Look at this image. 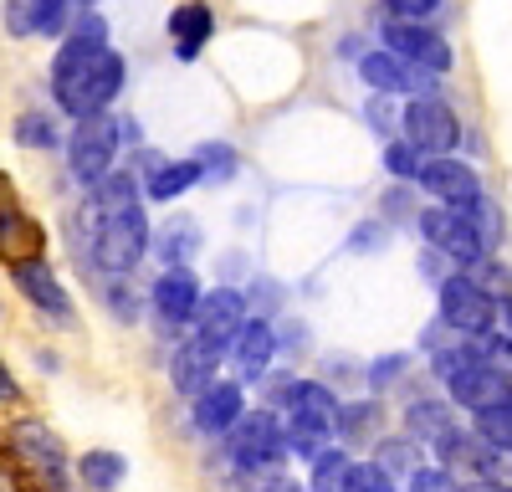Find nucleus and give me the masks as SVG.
<instances>
[{
    "label": "nucleus",
    "instance_id": "1",
    "mask_svg": "<svg viewBox=\"0 0 512 492\" xmlns=\"http://www.w3.org/2000/svg\"><path fill=\"white\" fill-rule=\"evenodd\" d=\"M231 457L241 492H277L282 487V457H287V431L277 426L272 410H256L231 426Z\"/></svg>",
    "mask_w": 512,
    "mask_h": 492
},
{
    "label": "nucleus",
    "instance_id": "2",
    "mask_svg": "<svg viewBox=\"0 0 512 492\" xmlns=\"http://www.w3.org/2000/svg\"><path fill=\"white\" fill-rule=\"evenodd\" d=\"M282 395V405H287V451H297V457H323V441L338 431V405L333 400V390L328 385H318V380H297V385H282L277 390Z\"/></svg>",
    "mask_w": 512,
    "mask_h": 492
},
{
    "label": "nucleus",
    "instance_id": "3",
    "mask_svg": "<svg viewBox=\"0 0 512 492\" xmlns=\"http://www.w3.org/2000/svg\"><path fill=\"white\" fill-rule=\"evenodd\" d=\"M52 88H57V108H62V113L93 118V113H103V108L118 98V88H123V57L108 47V52H98L93 62H82V67L52 77Z\"/></svg>",
    "mask_w": 512,
    "mask_h": 492
},
{
    "label": "nucleus",
    "instance_id": "4",
    "mask_svg": "<svg viewBox=\"0 0 512 492\" xmlns=\"http://www.w3.org/2000/svg\"><path fill=\"white\" fill-rule=\"evenodd\" d=\"M415 226H420V236L431 241L441 257H451V262H461V267L487 262V236H482V226H477L472 216H466V211L436 205V211H420V216H415Z\"/></svg>",
    "mask_w": 512,
    "mask_h": 492
},
{
    "label": "nucleus",
    "instance_id": "5",
    "mask_svg": "<svg viewBox=\"0 0 512 492\" xmlns=\"http://www.w3.org/2000/svg\"><path fill=\"white\" fill-rule=\"evenodd\" d=\"M118 123L108 113H93V118H77V129L67 139V170L82 180V185H98L103 175H113V149H118Z\"/></svg>",
    "mask_w": 512,
    "mask_h": 492
},
{
    "label": "nucleus",
    "instance_id": "6",
    "mask_svg": "<svg viewBox=\"0 0 512 492\" xmlns=\"http://www.w3.org/2000/svg\"><path fill=\"white\" fill-rule=\"evenodd\" d=\"M144 246H149L144 211L108 216V221H98V236H93V262H98L108 277H123V272H134V267H139Z\"/></svg>",
    "mask_w": 512,
    "mask_h": 492
},
{
    "label": "nucleus",
    "instance_id": "7",
    "mask_svg": "<svg viewBox=\"0 0 512 492\" xmlns=\"http://www.w3.org/2000/svg\"><path fill=\"white\" fill-rule=\"evenodd\" d=\"M400 123H405V144L415 154H431V159H446L456 149V139H461V123H456V113L441 98H415L400 113Z\"/></svg>",
    "mask_w": 512,
    "mask_h": 492
},
{
    "label": "nucleus",
    "instance_id": "8",
    "mask_svg": "<svg viewBox=\"0 0 512 492\" xmlns=\"http://www.w3.org/2000/svg\"><path fill=\"white\" fill-rule=\"evenodd\" d=\"M497 298L482 293V287L472 282V272H456L441 282V318L456 328V334H492V323H497Z\"/></svg>",
    "mask_w": 512,
    "mask_h": 492
},
{
    "label": "nucleus",
    "instance_id": "9",
    "mask_svg": "<svg viewBox=\"0 0 512 492\" xmlns=\"http://www.w3.org/2000/svg\"><path fill=\"white\" fill-rule=\"evenodd\" d=\"M384 47H390L400 62L431 72V77L451 72V47L441 41V31L420 26V21H390V26H384Z\"/></svg>",
    "mask_w": 512,
    "mask_h": 492
},
{
    "label": "nucleus",
    "instance_id": "10",
    "mask_svg": "<svg viewBox=\"0 0 512 492\" xmlns=\"http://www.w3.org/2000/svg\"><path fill=\"white\" fill-rule=\"evenodd\" d=\"M420 185L431 190L441 205H451V211H466V216H472L477 205L487 200L477 170H472V164H461V159H425V164H420Z\"/></svg>",
    "mask_w": 512,
    "mask_h": 492
},
{
    "label": "nucleus",
    "instance_id": "11",
    "mask_svg": "<svg viewBox=\"0 0 512 492\" xmlns=\"http://www.w3.org/2000/svg\"><path fill=\"white\" fill-rule=\"evenodd\" d=\"M359 77L374 93H431V72H420L410 62H400L395 52H364L359 57Z\"/></svg>",
    "mask_w": 512,
    "mask_h": 492
},
{
    "label": "nucleus",
    "instance_id": "12",
    "mask_svg": "<svg viewBox=\"0 0 512 492\" xmlns=\"http://www.w3.org/2000/svg\"><path fill=\"white\" fill-rule=\"evenodd\" d=\"M11 277H16V287L21 293L47 313L57 328H72V298L62 293V282H57V272L47 267V262H21V267H11Z\"/></svg>",
    "mask_w": 512,
    "mask_h": 492
},
{
    "label": "nucleus",
    "instance_id": "13",
    "mask_svg": "<svg viewBox=\"0 0 512 492\" xmlns=\"http://www.w3.org/2000/svg\"><path fill=\"white\" fill-rule=\"evenodd\" d=\"M195 323H200V334L210 339V344H236V334L246 328V298L236 293V287H216L210 298H200V308H195Z\"/></svg>",
    "mask_w": 512,
    "mask_h": 492
},
{
    "label": "nucleus",
    "instance_id": "14",
    "mask_svg": "<svg viewBox=\"0 0 512 492\" xmlns=\"http://www.w3.org/2000/svg\"><path fill=\"white\" fill-rule=\"evenodd\" d=\"M451 400L461 410H472V416H482V410L512 405V385H507V375H497L492 364H472L466 375L451 380Z\"/></svg>",
    "mask_w": 512,
    "mask_h": 492
},
{
    "label": "nucleus",
    "instance_id": "15",
    "mask_svg": "<svg viewBox=\"0 0 512 492\" xmlns=\"http://www.w3.org/2000/svg\"><path fill=\"white\" fill-rule=\"evenodd\" d=\"M216 364H221V344H210V339L200 334V339H190V344L175 349L169 380H175V390H185V395H200V390L216 385Z\"/></svg>",
    "mask_w": 512,
    "mask_h": 492
},
{
    "label": "nucleus",
    "instance_id": "16",
    "mask_svg": "<svg viewBox=\"0 0 512 492\" xmlns=\"http://www.w3.org/2000/svg\"><path fill=\"white\" fill-rule=\"evenodd\" d=\"M154 308L169 323H190L200 308V282L190 267H164V277L154 282Z\"/></svg>",
    "mask_w": 512,
    "mask_h": 492
},
{
    "label": "nucleus",
    "instance_id": "17",
    "mask_svg": "<svg viewBox=\"0 0 512 492\" xmlns=\"http://www.w3.org/2000/svg\"><path fill=\"white\" fill-rule=\"evenodd\" d=\"M11 451H16L21 462H31L41 477L62 482V441L41 426V421H21V426L11 431Z\"/></svg>",
    "mask_w": 512,
    "mask_h": 492
},
{
    "label": "nucleus",
    "instance_id": "18",
    "mask_svg": "<svg viewBox=\"0 0 512 492\" xmlns=\"http://www.w3.org/2000/svg\"><path fill=\"white\" fill-rule=\"evenodd\" d=\"M41 252H47L41 226L26 221L16 205H0V257H6L11 267H21V262H41Z\"/></svg>",
    "mask_w": 512,
    "mask_h": 492
},
{
    "label": "nucleus",
    "instance_id": "19",
    "mask_svg": "<svg viewBox=\"0 0 512 492\" xmlns=\"http://www.w3.org/2000/svg\"><path fill=\"white\" fill-rule=\"evenodd\" d=\"M72 0H11L6 6V26L11 36H57L67 21Z\"/></svg>",
    "mask_w": 512,
    "mask_h": 492
},
{
    "label": "nucleus",
    "instance_id": "20",
    "mask_svg": "<svg viewBox=\"0 0 512 492\" xmlns=\"http://www.w3.org/2000/svg\"><path fill=\"white\" fill-rule=\"evenodd\" d=\"M241 416H246V410H241V390H236V385H221V380H216L210 390L195 395V426H200L205 436L231 431Z\"/></svg>",
    "mask_w": 512,
    "mask_h": 492
},
{
    "label": "nucleus",
    "instance_id": "21",
    "mask_svg": "<svg viewBox=\"0 0 512 492\" xmlns=\"http://www.w3.org/2000/svg\"><path fill=\"white\" fill-rule=\"evenodd\" d=\"M210 31H216V16H210V6H200V0H190V6H175V16H169V36H175V52L185 62L200 57V47L210 41Z\"/></svg>",
    "mask_w": 512,
    "mask_h": 492
},
{
    "label": "nucleus",
    "instance_id": "22",
    "mask_svg": "<svg viewBox=\"0 0 512 492\" xmlns=\"http://www.w3.org/2000/svg\"><path fill=\"white\" fill-rule=\"evenodd\" d=\"M88 205L98 211V221L139 211V180H134V170H113V175H103V180L93 185V200H88Z\"/></svg>",
    "mask_w": 512,
    "mask_h": 492
},
{
    "label": "nucleus",
    "instance_id": "23",
    "mask_svg": "<svg viewBox=\"0 0 512 492\" xmlns=\"http://www.w3.org/2000/svg\"><path fill=\"white\" fill-rule=\"evenodd\" d=\"M272 354H277V334L256 318V323H246L241 334H236V369H241V380H256L262 369L272 364Z\"/></svg>",
    "mask_w": 512,
    "mask_h": 492
},
{
    "label": "nucleus",
    "instance_id": "24",
    "mask_svg": "<svg viewBox=\"0 0 512 492\" xmlns=\"http://www.w3.org/2000/svg\"><path fill=\"white\" fill-rule=\"evenodd\" d=\"M472 472H477V482H492V487L512 492V451L492 446V441H477L472 446Z\"/></svg>",
    "mask_w": 512,
    "mask_h": 492
},
{
    "label": "nucleus",
    "instance_id": "25",
    "mask_svg": "<svg viewBox=\"0 0 512 492\" xmlns=\"http://www.w3.org/2000/svg\"><path fill=\"white\" fill-rule=\"evenodd\" d=\"M195 180H205L195 159H180V164H159V170L149 175V200H175V195H185Z\"/></svg>",
    "mask_w": 512,
    "mask_h": 492
},
{
    "label": "nucleus",
    "instance_id": "26",
    "mask_svg": "<svg viewBox=\"0 0 512 492\" xmlns=\"http://www.w3.org/2000/svg\"><path fill=\"white\" fill-rule=\"evenodd\" d=\"M77 472H82V482H88V487L113 492V487L128 477V462L118 457V451H88V457L77 462Z\"/></svg>",
    "mask_w": 512,
    "mask_h": 492
},
{
    "label": "nucleus",
    "instance_id": "27",
    "mask_svg": "<svg viewBox=\"0 0 512 492\" xmlns=\"http://www.w3.org/2000/svg\"><path fill=\"white\" fill-rule=\"evenodd\" d=\"M410 431H415L425 446H436L446 431H456V421H451V410H446V405L420 400V405H410Z\"/></svg>",
    "mask_w": 512,
    "mask_h": 492
},
{
    "label": "nucleus",
    "instance_id": "28",
    "mask_svg": "<svg viewBox=\"0 0 512 492\" xmlns=\"http://www.w3.org/2000/svg\"><path fill=\"white\" fill-rule=\"evenodd\" d=\"M349 477H354V462L344 451H323L313 462V492H349Z\"/></svg>",
    "mask_w": 512,
    "mask_h": 492
},
{
    "label": "nucleus",
    "instance_id": "29",
    "mask_svg": "<svg viewBox=\"0 0 512 492\" xmlns=\"http://www.w3.org/2000/svg\"><path fill=\"white\" fill-rule=\"evenodd\" d=\"M200 246V236H195V221H169L164 231H159V257L169 262V267H185V257Z\"/></svg>",
    "mask_w": 512,
    "mask_h": 492
},
{
    "label": "nucleus",
    "instance_id": "30",
    "mask_svg": "<svg viewBox=\"0 0 512 492\" xmlns=\"http://www.w3.org/2000/svg\"><path fill=\"white\" fill-rule=\"evenodd\" d=\"M195 164H200L205 180H231L236 175V149L231 144H200Z\"/></svg>",
    "mask_w": 512,
    "mask_h": 492
},
{
    "label": "nucleus",
    "instance_id": "31",
    "mask_svg": "<svg viewBox=\"0 0 512 492\" xmlns=\"http://www.w3.org/2000/svg\"><path fill=\"white\" fill-rule=\"evenodd\" d=\"M472 282L482 287V293H492L497 303L512 298V272H507L502 262H477V267H472Z\"/></svg>",
    "mask_w": 512,
    "mask_h": 492
},
{
    "label": "nucleus",
    "instance_id": "32",
    "mask_svg": "<svg viewBox=\"0 0 512 492\" xmlns=\"http://www.w3.org/2000/svg\"><path fill=\"white\" fill-rule=\"evenodd\" d=\"M477 431H482V441H492V446H507V451H512V405L482 410V416H477Z\"/></svg>",
    "mask_w": 512,
    "mask_h": 492
},
{
    "label": "nucleus",
    "instance_id": "33",
    "mask_svg": "<svg viewBox=\"0 0 512 492\" xmlns=\"http://www.w3.org/2000/svg\"><path fill=\"white\" fill-rule=\"evenodd\" d=\"M349 492H395V477L384 462H359L349 477Z\"/></svg>",
    "mask_w": 512,
    "mask_h": 492
},
{
    "label": "nucleus",
    "instance_id": "34",
    "mask_svg": "<svg viewBox=\"0 0 512 492\" xmlns=\"http://www.w3.org/2000/svg\"><path fill=\"white\" fill-rule=\"evenodd\" d=\"M16 139L31 144V149H57V129H52V118H41V113H26L16 123Z\"/></svg>",
    "mask_w": 512,
    "mask_h": 492
},
{
    "label": "nucleus",
    "instance_id": "35",
    "mask_svg": "<svg viewBox=\"0 0 512 492\" xmlns=\"http://www.w3.org/2000/svg\"><path fill=\"white\" fill-rule=\"evenodd\" d=\"M379 410L374 405H349V410H338V441H364V431L374 426Z\"/></svg>",
    "mask_w": 512,
    "mask_h": 492
},
{
    "label": "nucleus",
    "instance_id": "36",
    "mask_svg": "<svg viewBox=\"0 0 512 492\" xmlns=\"http://www.w3.org/2000/svg\"><path fill=\"white\" fill-rule=\"evenodd\" d=\"M384 164H390V175H400V180H420V154L410 144H390L384 149Z\"/></svg>",
    "mask_w": 512,
    "mask_h": 492
},
{
    "label": "nucleus",
    "instance_id": "37",
    "mask_svg": "<svg viewBox=\"0 0 512 492\" xmlns=\"http://www.w3.org/2000/svg\"><path fill=\"white\" fill-rule=\"evenodd\" d=\"M410 492H461V487H456V482H451V472H441V467H415Z\"/></svg>",
    "mask_w": 512,
    "mask_h": 492
},
{
    "label": "nucleus",
    "instance_id": "38",
    "mask_svg": "<svg viewBox=\"0 0 512 492\" xmlns=\"http://www.w3.org/2000/svg\"><path fill=\"white\" fill-rule=\"evenodd\" d=\"M108 308H113L118 323H134V318H139V293H128L123 282H113V287H108Z\"/></svg>",
    "mask_w": 512,
    "mask_h": 492
},
{
    "label": "nucleus",
    "instance_id": "39",
    "mask_svg": "<svg viewBox=\"0 0 512 492\" xmlns=\"http://www.w3.org/2000/svg\"><path fill=\"white\" fill-rule=\"evenodd\" d=\"M384 6L395 11V21H425V16L441 6V0H384Z\"/></svg>",
    "mask_w": 512,
    "mask_h": 492
},
{
    "label": "nucleus",
    "instance_id": "40",
    "mask_svg": "<svg viewBox=\"0 0 512 492\" xmlns=\"http://www.w3.org/2000/svg\"><path fill=\"white\" fill-rule=\"evenodd\" d=\"M482 364H492L497 375L512 380V339H487V359H482Z\"/></svg>",
    "mask_w": 512,
    "mask_h": 492
},
{
    "label": "nucleus",
    "instance_id": "41",
    "mask_svg": "<svg viewBox=\"0 0 512 492\" xmlns=\"http://www.w3.org/2000/svg\"><path fill=\"white\" fill-rule=\"evenodd\" d=\"M369 129L374 134H390L395 129V108L384 103V98H369Z\"/></svg>",
    "mask_w": 512,
    "mask_h": 492
},
{
    "label": "nucleus",
    "instance_id": "42",
    "mask_svg": "<svg viewBox=\"0 0 512 492\" xmlns=\"http://www.w3.org/2000/svg\"><path fill=\"white\" fill-rule=\"evenodd\" d=\"M0 400H16V380H11L6 364H0Z\"/></svg>",
    "mask_w": 512,
    "mask_h": 492
},
{
    "label": "nucleus",
    "instance_id": "43",
    "mask_svg": "<svg viewBox=\"0 0 512 492\" xmlns=\"http://www.w3.org/2000/svg\"><path fill=\"white\" fill-rule=\"evenodd\" d=\"M497 318H502V328H507V334H512V298H507V303L497 308Z\"/></svg>",
    "mask_w": 512,
    "mask_h": 492
},
{
    "label": "nucleus",
    "instance_id": "44",
    "mask_svg": "<svg viewBox=\"0 0 512 492\" xmlns=\"http://www.w3.org/2000/svg\"><path fill=\"white\" fill-rule=\"evenodd\" d=\"M461 492H502V487H492V482H472V487H461Z\"/></svg>",
    "mask_w": 512,
    "mask_h": 492
},
{
    "label": "nucleus",
    "instance_id": "45",
    "mask_svg": "<svg viewBox=\"0 0 512 492\" xmlns=\"http://www.w3.org/2000/svg\"><path fill=\"white\" fill-rule=\"evenodd\" d=\"M0 492H16V482H11L6 472H0Z\"/></svg>",
    "mask_w": 512,
    "mask_h": 492
},
{
    "label": "nucleus",
    "instance_id": "46",
    "mask_svg": "<svg viewBox=\"0 0 512 492\" xmlns=\"http://www.w3.org/2000/svg\"><path fill=\"white\" fill-rule=\"evenodd\" d=\"M277 492H303V487H292V482H282V487H277Z\"/></svg>",
    "mask_w": 512,
    "mask_h": 492
},
{
    "label": "nucleus",
    "instance_id": "47",
    "mask_svg": "<svg viewBox=\"0 0 512 492\" xmlns=\"http://www.w3.org/2000/svg\"><path fill=\"white\" fill-rule=\"evenodd\" d=\"M88 6H93V0H88Z\"/></svg>",
    "mask_w": 512,
    "mask_h": 492
}]
</instances>
